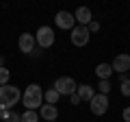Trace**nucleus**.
<instances>
[{
	"mask_svg": "<svg viewBox=\"0 0 130 122\" xmlns=\"http://www.w3.org/2000/svg\"><path fill=\"white\" fill-rule=\"evenodd\" d=\"M22 98V92L20 87L7 83V85H0V111H11V109L18 105V100Z\"/></svg>",
	"mask_w": 130,
	"mask_h": 122,
	"instance_id": "obj_1",
	"label": "nucleus"
},
{
	"mask_svg": "<svg viewBox=\"0 0 130 122\" xmlns=\"http://www.w3.org/2000/svg\"><path fill=\"white\" fill-rule=\"evenodd\" d=\"M22 105L28 109V111H35V109H39L43 105V92H41V87H39L37 83H30L26 89H24Z\"/></svg>",
	"mask_w": 130,
	"mask_h": 122,
	"instance_id": "obj_2",
	"label": "nucleus"
},
{
	"mask_svg": "<svg viewBox=\"0 0 130 122\" xmlns=\"http://www.w3.org/2000/svg\"><path fill=\"white\" fill-rule=\"evenodd\" d=\"M52 87H54L61 96H72V94H76L78 85H76V81L72 79V76H59V79L54 81Z\"/></svg>",
	"mask_w": 130,
	"mask_h": 122,
	"instance_id": "obj_3",
	"label": "nucleus"
},
{
	"mask_svg": "<svg viewBox=\"0 0 130 122\" xmlns=\"http://www.w3.org/2000/svg\"><path fill=\"white\" fill-rule=\"evenodd\" d=\"M89 37H91V31H89V26H80V24H76L74 28H72V44L74 46H87L89 44Z\"/></svg>",
	"mask_w": 130,
	"mask_h": 122,
	"instance_id": "obj_4",
	"label": "nucleus"
},
{
	"mask_svg": "<svg viewBox=\"0 0 130 122\" xmlns=\"http://www.w3.org/2000/svg\"><path fill=\"white\" fill-rule=\"evenodd\" d=\"M35 42H37L39 48H50L52 44H54V31H52L50 26H41L35 33Z\"/></svg>",
	"mask_w": 130,
	"mask_h": 122,
	"instance_id": "obj_5",
	"label": "nucleus"
},
{
	"mask_svg": "<svg viewBox=\"0 0 130 122\" xmlns=\"http://www.w3.org/2000/svg\"><path fill=\"white\" fill-rule=\"evenodd\" d=\"M54 24L59 28H63V31H72V28L76 26V18L70 11H59V13L54 15Z\"/></svg>",
	"mask_w": 130,
	"mask_h": 122,
	"instance_id": "obj_6",
	"label": "nucleus"
},
{
	"mask_svg": "<svg viewBox=\"0 0 130 122\" xmlns=\"http://www.w3.org/2000/svg\"><path fill=\"white\" fill-rule=\"evenodd\" d=\"M106 111H108V96L95 94L91 98V113L93 116H104Z\"/></svg>",
	"mask_w": 130,
	"mask_h": 122,
	"instance_id": "obj_7",
	"label": "nucleus"
},
{
	"mask_svg": "<svg viewBox=\"0 0 130 122\" xmlns=\"http://www.w3.org/2000/svg\"><path fill=\"white\" fill-rule=\"evenodd\" d=\"M18 46L22 52H26V55H32V50H35V46H37V42H35V35L30 33H22L18 39Z\"/></svg>",
	"mask_w": 130,
	"mask_h": 122,
	"instance_id": "obj_8",
	"label": "nucleus"
},
{
	"mask_svg": "<svg viewBox=\"0 0 130 122\" xmlns=\"http://www.w3.org/2000/svg\"><path fill=\"white\" fill-rule=\"evenodd\" d=\"M111 68H113V72H119V74L128 72L130 70V55H117L115 59H113Z\"/></svg>",
	"mask_w": 130,
	"mask_h": 122,
	"instance_id": "obj_9",
	"label": "nucleus"
},
{
	"mask_svg": "<svg viewBox=\"0 0 130 122\" xmlns=\"http://www.w3.org/2000/svg\"><path fill=\"white\" fill-rule=\"evenodd\" d=\"M74 18H76V24H80V26H89L93 22V15H91V9L89 7H78Z\"/></svg>",
	"mask_w": 130,
	"mask_h": 122,
	"instance_id": "obj_10",
	"label": "nucleus"
},
{
	"mask_svg": "<svg viewBox=\"0 0 130 122\" xmlns=\"http://www.w3.org/2000/svg\"><path fill=\"white\" fill-rule=\"evenodd\" d=\"M39 116L48 122H54L59 118V109H56V105H41L39 107Z\"/></svg>",
	"mask_w": 130,
	"mask_h": 122,
	"instance_id": "obj_11",
	"label": "nucleus"
},
{
	"mask_svg": "<svg viewBox=\"0 0 130 122\" xmlns=\"http://www.w3.org/2000/svg\"><path fill=\"white\" fill-rule=\"evenodd\" d=\"M76 94L80 96V100H89V103H91V98L98 94V92H95V87H91V85H87V83H85V85H78Z\"/></svg>",
	"mask_w": 130,
	"mask_h": 122,
	"instance_id": "obj_12",
	"label": "nucleus"
},
{
	"mask_svg": "<svg viewBox=\"0 0 130 122\" xmlns=\"http://www.w3.org/2000/svg\"><path fill=\"white\" fill-rule=\"evenodd\" d=\"M111 74H113L111 63H98V68H95V76H98L100 81H108V79H111Z\"/></svg>",
	"mask_w": 130,
	"mask_h": 122,
	"instance_id": "obj_13",
	"label": "nucleus"
},
{
	"mask_svg": "<svg viewBox=\"0 0 130 122\" xmlns=\"http://www.w3.org/2000/svg\"><path fill=\"white\" fill-rule=\"evenodd\" d=\"M59 98H61V94L56 92L54 87H50L48 92H43V100H46V105H56V103H59Z\"/></svg>",
	"mask_w": 130,
	"mask_h": 122,
	"instance_id": "obj_14",
	"label": "nucleus"
},
{
	"mask_svg": "<svg viewBox=\"0 0 130 122\" xmlns=\"http://www.w3.org/2000/svg\"><path fill=\"white\" fill-rule=\"evenodd\" d=\"M22 122H39V113L37 111H24L22 113Z\"/></svg>",
	"mask_w": 130,
	"mask_h": 122,
	"instance_id": "obj_15",
	"label": "nucleus"
},
{
	"mask_svg": "<svg viewBox=\"0 0 130 122\" xmlns=\"http://www.w3.org/2000/svg\"><path fill=\"white\" fill-rule=\"evenodd\" d=\"M108 92H111V83H108V81H100V83H98V94L108 96Z\"/></svg>",
	"mask_w": 130,
	"mask_h": 122,
	"instance_id": "obj_16",
	"label": "nucleus"
},
{
	"mask_svg": "<svg viewBox=\"0 0 130 122\" xmlns=\"http://www.w3.org/2000/svg\"><path fill=\"white\" fill-rule=\"evenodd\" d=\"M5 122H22V116H20V113H15L13 109H11V111H7Z\"/></svg>",
	"mask_w": 130,
	"mask_h": 122,
	"instance_id": "obj_17",
	"label": "nucleus"
},
{
	"mask_svg": "<svg viewBox=\"0 0 130 122\" xmlns=\"http://www.w3.org/2000/svg\"><path fill=\"white\" fill-rule=\"evenodd\" d=\"M9 76H11V72L7 70V68H0V85H7V83H9Z\"/></svg>",
	"mask_w": 130,
	"mask_h": 122,
	"instance_id": "obj_18",
	"label": "nucleus"
},
{
	"mask_svg": "<svg viewBox=\"0 0 130 122\" xmlns=\"http://www.w3.org/2000/svg\"><path fill=\"white\" fill-rule=\"evenodd\" d=\"M121 94H124V96H130V79L121 81Z\"/></svg>",
	"mask_w": 130,
	"mask_h": 122,
	"instance_id": "obj_19",
	"label": "nucleus"
},
{
	"mask_svg": "<svg viewBox=\"0 0 130 122\" xmlns=\"http://www.w3.org/2000/svg\"><path fill=\"white\" fill-rule=\"evenodd\" d=\"M70 100H72V105H80V103H83L78 94H72V96H70Z\"/></svg>",
	"mask_w": 130,
	"mask_h": 122,
	"instance_id": "obj_20",
	"label": "nucleus"
},
{
	"mask_svg": "<svg viewBox=\"0 0 130 122\" xmlns=\"http://www.w3.org/2000/svg\"><path fill=\"white\" fill-rule=\"evenodd\" d=\"M89 31H91V33L100 31V22H91V24H89Z\"/></svg>",
	"mask_w": 130,
	"mask_h": 122,
	"instance_id": "obj_21",
	"label": "nucleus"
},
{
	"mask_svg": "<svg viewBox=\"0 0 130 122\" xmlns=\"http://www.w3.org/2000/svg\"><path fill=\"white\" fill-rule=\"evenodd\" d=\"M121 116H124V120H126V122H130V107H126Z\"/></svg>",
	"mask_w": 130,
	"mask_h": 122,
	"instance_id": "obj_22",
	"label": "nucleus"
},
{
	"mask_svg": "<svg viewBox=\"0 0 130 122\" xmlns=\"http://www.w3.org/2000/svg\"><path fill=\"white\" fill-rule=\"evenodd\" d=\"M0 68H5V57L0 55Z\"/></svg>",
	"mask_w": 130,
	"mask_h": 122,
	"instance_id": "obj_23",
	"label": "nucleus"
},
{
	"mask_svg": "<svg viewBox=\"0 0 130 122\" xmlns=\"http://www.w3.org/2000/svg\"><path fill=\"white\" fill-rule=\"evenodd\" d=\"M54 122H56V120H54Z\"/></svg>",
	"mask_w": 130,
	"mask_h": 122,
	"instance_id": "obj_24",
	"label": "nucleus"
}]
</instances>
